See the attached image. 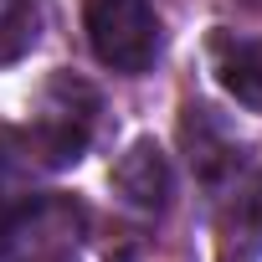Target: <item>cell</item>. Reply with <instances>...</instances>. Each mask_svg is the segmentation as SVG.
I'll use <instances>...</instances> for the list:
<instances>
[{
	"label": "cell",
	"mask_w": 262,
	"mask_h": 262,
	"mask_svg": "<svg viewBox=\"0 0 262 262\" xmlns=\"http://www.w3.org/2000/svg\"><path fill=\"white\" fill-rule=\"evenodd\" d=\"M93 113H98V98L88 82L77 77H57L41 98V118L26 134L31 155L47 165V170H62V165H77L88 139H93Z\"/></svg>",
	"instance_id": "2"
},
{
	"label": "cell",
	"mask_w": 262,
	"mask_h": 262,
	"mask_svg": "<svg viewBox=\"0 0 262 262\" xmlns=\"http://www.w3.org/2000/svg\"><path fill=\"white\" fill-rule=\"evenodd\" d=\"M216 82L252 113H262V36H216L211 41Z\"/></svg>",
	"instance_id": "5"
},
{
	"label": "cell",
	"mask_w": 262,
	"mask_h": 262,
	"mask_svg": "<svg viewBox=\"0 0 262 262\" xmlns=\"http://www.w3.org/2000/svg\"><path fill=\"white\" fill-rule=\"evenodd\" d=\"M36 41V11L31 0H0V67L26 57Z\"/></svg>",
	"instance_id": "6"
},
{
	"label": "cell",
	"mask_w": 262,
	"mask_h": 262,
	"mask_svg": "<svg viewBox=\"0 0 262 262\" xmlns=\"http://www.w3.org/2000/svg\"><path fill=\"white\" fill-rule=\"evenodd\" d=\"M93 57L113 72H144L160 57V21L149 0H82Z\"/></svg>",
	"instance_id": "1"
},
{
	"label": "cell",
	"mask_w": 262,
	"mask_h": 262,
	"mask_svg": "<svg viewBox=\"0 0 262 262\" xmlns=\"http://www.w3.org/2000/svg\"><path fill=\"white\" fill-rule=\"evenodd\" d=\"M77 226L82 211L57 195L0 211V262H52L67 247H77Z\"/></svg>",
	"instance_id": "3"
},
{
	"label": "cell",
	"mask_w": 262,
	"mask_h": 262,
	"mask_svg": "<svg viewBox=\"0 0 262 262\" xmlns=\"http://www.w3.org/2000/svg\"><path fill=\"white\" fill-rule=\"evenodd\" d=\"M0 211H6V206H0Z\"/></svg>",
	"instance_id": "7"
},
{
	"label": "cell",
	"mask_w": 262,
	"mask_h": 262,
	"mask_svg": "<svg viewBox=\"0 0 262 262\" xmlns=\"http://www.w3.org/2000/svg\"><path fill=\"white\" fill-rule=\"evenodd\" d=\"M113 190L139 211H160L170 201V160H165V149L155 139H134L128 155L113 165Z\"/></svg>",
	"instance_id": "4"
}]
</instances>
